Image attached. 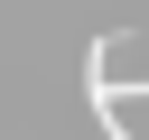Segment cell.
Wrapping results in <instances>:
<instances>
[{
	"label": "cell",
	"instance_id": "1",
	"mask_svg": "<svg viewBox=\"0 0 149 140\" xmlns=\"http://www.w3.org/2000/svg\"><path fill=\"white\" fill-rule=\"evenodd\" d=\"M84 103H93V131H102V140H130L121 93H112V37H93V47H84Z\"/></svg>",
	"mask_w": 149,
	"mask_h": 140
}]
</instances>
